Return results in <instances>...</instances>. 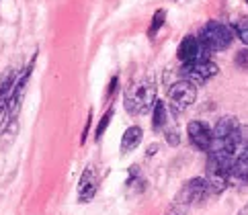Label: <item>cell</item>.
I'll return each mask as SVG.
<instances>
[{
	"instance_id": "obj_16",
	"label": "cell",
	"mask_w": 248,
	"mask_h": 215,
	"mask_svg": "<svg viewBox=\"0 0 248 215\" xmlns=\"http://www.w3.org/2000/svg\"><path fill=\"white\" fill-rule=\"evenodd\" d=\"M236 66L244 72H248V47H244L236 53Z\"/></svg>"
},
{
	"instance_id": "obj_8",
	"label": "cell",
	"mask_w": 248,
	"mask_h": 215,
	"mask_svg": "<svg viewBox=\"0 0 248 215\" xmlns=\"http://www.w3.org/2000/svg\"><path fill=\"white\" fill-rule=\"evenodd\" d=\"M187 136H189L193 146L199 148V150H209L211 141H214V131H211L203 121H191L187 125Z\"/></svg>"
},
{
	"instance_id": "obj_4",
	"label": "cell",
	"mask_w": 248,
	"mask_h": 215,
	"mask_svg": "<svg viewBox=\"0 0 248 215\" xmlns=\"http://www.w3.org/2000/svg\"><path fill=\"white\" fill-rule=\"evenodd\" d=\"M168 98H170L172 109L176 111H185L187 107H191L195 101H197V88L195 84H191L189 80H179L174 82L170 88H168Z\"/></svg>"
},
{
	"instance_id": "obj_10",
	"label": "cell",
	"mask_w": 248,
	"mask_h": 215,
	"mask_svg": "<svg viewBox=\"0 0 248 215\" xmlns=\"http://www.w3.org/2000/svg\"><path fill=\"white\" fill-rule=\"evenodd\" d=\"M141 138H144V131H141V127H138V125L125 129V133H123V138H121V152L123 154L134 152L141 143Z\"/></svg>"
},
{
	"instance_id": "obj_18",
	"label": "cell",
	"mask_w": 248,
	"mask_h": 215,
	"mask_svg": "<svg viewBox=\"0 0 248 215\" xmlns=\"http://www.w3.org/2000/svg\"><path fill=\"white\" fill-rule=\"evenodd\" d=\"M119 84V80H117V76H113V80H111V84H109V88H107V98H111L113 96V92H115V86Z\"/></svg>"
},
{
	"instance_id": "obj_3",
	"label": "cell",
	"mask_w": 248,
	"mask_h": 215,
	"mask_svg": "<svg viewBox=\"0 0 248 215\" xmlns=\"http://www.w3.org/2000/svg\"><path fill=\"white\" fill-rule=\"evenodd\" d=\"M209 49L203 46L199 37L187 35L176 49V58L181 60V64H197V61H209Z\"/></svg>"
},
{
	"instance_id": "obj_14",
	"label": "cell",
	"mask_w": 248,
	"mask_h": 215,
	"mask_svg": "<svg viewBox=\"0 0 248 215\" xmlns=\"http://www.w3.org/2000/svg\"><path fill=\"white\" fill-rule=\"evenodd\" d=\"M111 119H113V109H109L107 113H105V115H103V119H101V123L96 125V133H94V138L99 139V141H101V138H103V133L107 131V125L111 123Z\"/></svg>"
},
{
	"instance_id": "obj_1",
	"label": "cell",
	"mask_w": 248,
	"mask_h": 215,
	"mask_svg": "<svg viewBox=\"0 0 248 215\" xmlns=\"http://www.w3.org/2000/svg\"><path fill=\"white\" fill-rule=\"evenodd\" d=\"M156 103V84L152 78H140L131 82L123 96V105L129 115H148Z\"/></svg>"
},
{
	"instance_id": "obj_11",
	"label": "cell",
	"mask_w": 248,
	"mask_h": 215,
	"mask_svg": "<svg viewBox=\"0 0 248 215\" xmlns=\"http://www.w3.org/2000/svg\"><path fill=\"white\" fill-rule=\"evenodd\" d=\"M238 129H240L238 119L230 117V115H228V117H221L211 131H214V138H228V136H232V133H236Z\"/></svg>"
},
{
	"instance_id": "obj_17",
	"label": "cell",
	"mask_w": 248,
	"mask_h": 215,
	"mask_svg": "<svg viewBox=\"0 0 248 215\" xmlns=\"http://www.w3.org/2000/svg\"><path fill=\"white\" fill-rule=\"evenodd\" d=\"M166 215H191L189 211V205H185V203H174L170 209H168Z\"/></svg>"
},
{
	"instance_id": "obj_6",
	"label": "cell",
	"mask_w": 248,
	"mask_h": 215,
	"mask_svg": "<svg viewBox=\"0 0 248 215\" xmlns=\"http://www.w3.org/2000/svg\"><path fill=\"white\" fill-rule=\"evenodd\" d=\"M209 184L205 178H191V181H187L183 186L179 195H176V203H185V205H197L201 201H205V197L209 195Z\"/></svg>"
},
{
	"instance_id": "obj_21",
	"label": "cell",
	"mask_w": 248,
	"mask_h": 215,
	"mask_svg": "<svg viewBox=\"0 0 248 215\" xmlns=\"http://www.w3.org/2000/svg\"><path fill=\"white\" fill-rule=\"evenodd\" d=\"M246 2H248V0H246Z\"/></svg>"
},
{
	"instance_id": "obj_12",
	"label": "cell",
	"mask_w": 248,
	"mask_h": 215,
	"mask_svg": "<svg viewBox=\"0 0 248 215\" xmlns=\"http://www.w3.org/2000/svg\"><path fill=\"white\" fill-rule=\"evenodd\" d=\"M168 121V109L162 101H156L152 107V125H154V131H160Z\"/></svg>"
},
{
	"instance_id": "obj_19",
	"label": "cell",
	"mask_w": 248,
	"mask_h": 215,
	"mask_svg": "<svg viewBox=\"0 0 248 215\" xmlns=\"http://www.w3.org/2000/svg\"><path fill=\"white\" fill-rule=\"evenodd\" d=\"M166 139L170 146H179V136H176V133H166Z\"/></svg>"
},
{
	"instance_id": "obj_20",
	"label": "cell",
	"mask_w": 248,
	"mask_h": 215,
	"mask_svg": "<svg viewBox=\"0 0 248 215\" xmlns=\"http://www.w3.org/2000/svg\"><path fill=\"white\" fill-rule=\"evenodd\" d=\"M238 215H248V203L244 205V207H242L240 211H238Z\"/></svg>"
},
{
	"instance_id": "obj_15",
	"label": "cell",
	"mask_w": 248,
	"mask_h": 215,
	"mask_svg": "<svg viewBox=\"0 0 248 215\" xmlns=\"http://www.w3.org/2000/svg\"><path fill=\"white\" fill-rule=\"evenodd\" d=\"M234 33L240 37L242 43H246V46H248V21H240V23H238L234 27Z\"/></svg>"
},
{
	"instance_id": "obj_9",
	"label": "cell",
	"mask_w": 248,
	"mask_h": 215,
	"mask_svg": "<svg viewBox=\"0 0 248 215\" xmlns=\"http://www.w3.org/2000/svg\"><path fill=\"white\" fill-rule=\"evenodd\" d=\"M96 191H99V176H96L93 166H88L80 176V183H78V201L80 203L93 201Z\"/></svg>"
},
{
	"instance_id": "obj_2",
	"label": "cell",
	"mask_w": 248,
	"mask_h": 215,
	"mask_svg": "<svg viewBox=\"0 0 248 215\" xmlns=\"http://www.w3.org/2000/svg\"><path fill=\"white\" fill-rule=\"evenodd\" d=\"M199 39L209 51H224V49L230 47V43H232V39H234V29L224 25V23L209 21L201 29Z\"/></svg>"
},
{
	"instance_id": "obj_7",
	"label": "cell",
	"mask_w": 248,
	"mask_h": 215,
	"mask_svg": "<svg viewBox=\"0 0 248 215\" xmlns=\"http://www.w3.org/2000/svg\"><path fill=\"white\" fill-rule=\"evenodd\" d=\"M219 72V68L214 61H197V64H183L181 76L183 80H189L191 84H205L209 78H214Z\"/></svg>"
},
{
	"instance_id": "obj_5",
	"label": "cell",
	"mask_w": 248,
	"mask_h": 215,
	"mask_svg": "<svg viewBox=\"0 0 248 215\" xmlns=\"http://www.w3.org/2000/svg\"><path fill=\"white\" fill-rule=\"evenodd\" d=\"M16 76H19V72H16L15 68H8V70H4L2 78H0V131H4L6 125L11 123L8 101H11V92H13Z\"/></svg>"
},
{
	"instance_id": "obj_13",
	"label": "cell",
	"mask_w": 248,
	"mask_h": 215,
	"mask_svg": "<svg viewBox=\"0 0 248 215\" xmlns=\"http://www.w3.org/2000/svg\"><path fill=\"white\" fill-rule=\"evenodd\" d=\"M166 21V11L164 8H158L152 16V23H150V29H148V37H156V33L162 29V25Z\"/></svg>"
}]
</instances>
